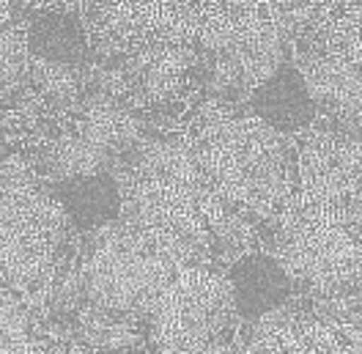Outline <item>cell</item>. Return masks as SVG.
I'll use <instances>...</instances> for the list:
<instances>
[{
  "label": "cell",
  "mask_w": 362,
  "mask_h": 354,
  "mask_svg": "<svg viewBox=\"0 0 362 354\" xmlns=\"http://www.w3.org/2000/svg\"><path fill=\"white\" fill-rule=\"evenodd\" d=\"M294 17L261 0L242 20L201 45L209 91L223 99H247L250 91L291 61Z\"/></svg>",
  "instance_id": "obj_7"
},
{
  "label": "cell",
  "mask_w": 362,
  "mask_h": 354,
  "mask_svg": "<svg viewBox=\"0 0 362 354\" xmlns=\"http://www.w3.org/2000/svg\"><path fill=\"white\" fill-rule=\"evenodd\" d=\"M140 121L129 105L110 93H96L80 105L71 127L52 143L47 168L52 181L127 168L137 152Z\"/></svg>",
  "instance_id": "obj_10"
},
{
  "label": "cell",
  "mask_w": 362,
  "mask_h": 354,
  "mask_svg": "<svg viewBox=\"0 0 362 354\" xmlns=\"http://www.w3.org/2000/svg\"><path fill=\"white\" fill-rule=\"evenodd\" d=\"M201 67L198 42H146L124 50V96L132 108H157L176 99Z\"/></svg>",
  "instance_id": "obj_11"
},
{
  "label": "cell",
  "mask_w": 362,
  "mask_h": 354,
  "mask_svg": "<svg viewBox=\"0 0 362 354\" xmlns=\"http://www.w3.org/2000/svg\"><path fill=\"white\" fill-rule=\"evenodd\" d=\"M296 291L327 316L362 308V195L335 193L308 173L277 220L272 253Z\"/></svg>",
  "instance_id": "obj_1"
},
{
  "label": "cell",
  "mask_w": 362,
  "mask_h": 354,
  "mask_svg": "<svg viewBox=\"0 0 362 354\" xmlns=\"http://www.w3.org/2000/svg\"><path fill=\"white\" fill-rule=\"evenodd\" d=\"M151 316V346L162 352H220L239 324L228 278L195 264L181 266Z\"/></svg>",
  "instance_id": "obj_8"
},
{
  "label": "cell",
  "mask_w": 362,
  "mask_h": 354,
  "mask_svg": "<svg viewBox=\"0 0 362 354\" xmlns=\"http://www.w3.org/2000/svg\"><path fill=\"white\" fill-rule=\"evenodd\" d=\"M228 283L236 299L239 319L255 321L264 313L291 302L296 286L286 266L272 253H247L228 269Z\"/></svg>",
  "instance_id": "obj_14"
},
{
  "label": "cell",
  "mask_w": 362,
  "mask_h": 354,
  "mask_svg": "<svg viewBox=\"0 0 362 354\" xmlns=\"http://www.w3.org/2000/svg\"><path fill=\"white\" fill-rule=\"evenodd\" d=\"M261 0H90L107 42L129 50L146 42H198L242 20Z\"/></svg>",
  "instance_id": "obj_9"
},
{
  "label": "cell",
  "mask_w": 362,
  "mask_h": 354,
  "mask_svg": "<svg viewBox=\"0 0 362 354\" xmlns=\"http://www.w3.org/2000/svg\"><path fill=\"white\" fill-rule=\"evenodd\" d=\"M52 193L61 200L69 222L86 234L118 220L124 209V193L113 173L61 178V181H52Z\"/></svg>",
  "instance_id": "obj_15"
},
{
  "label": "cell",
  "mask_w": 362,
  "mask_h": 354,
  "mask_svg": "<svg viewBox=\"0 0 362 354\" xmlns=\"http://www.w3.org/2000/svg\"><path fill=\"white\" fill-rule=\"evenodd\" d=\"M245 102L250 110L258 118H264L277 132L294 135V137L308 132L318 121L316 102L305 86V77L294 67V61L283 64L269 80H264L258 88L250 91Z\"/></svg>",
  "instance_id": "obj_13"
},
{
  "label": "cell",
  "mask_w": 362,
  "mask_h": 354,
  "mask_svg": "<svg viewBox=\"0 0 362 354\" xmlns=\"http://www.w3.org/2000/svg\"><path fill=\"white\" fill-rule=\"evenodd\" d=\"M36 3H45V0H36ZM49 3H52V0H49Z\"/></svg>",
  "instance_id": "obj_19"
},
{
  "label": "cell",
  "mask_w": 362,
  "mask_h": 354,
  "mask_svg": "<svg viewBox=\"0 0 362 354\" xmlns=\"http://www.w3.org/2000/svg\"><path fill=\"white\" fill-rule=\"evenodd\" d=\"M25 47L52 67H77L86 58V30L71 14L47 11L30 23Z\"/></svg>",
  "instance_id": "obj_16"
},
{
  "label": "cell",
  "mask_w": 362,
  "mask_h": 354,
  "mask_svg": "<svg viewBox=\"0 0 362 354\" xmlns=\"http://www.w3.org/2000/svg\"><path fill=\"white\" fill-rule=\"evenodd\" d=\"M20 77H23V47L8 17L0 8V102L11 96Z\"/></svg>",
  "instance_id": "obj_18"
},
{
  "label": "cell",
  "mask_w": 362,
  "mask_h": 354,
  "mask_svg": "<svg viewBox=\"0 0 362 354\" xmlns=\"http://www.w3.org/2000/svg\"><path fill=\"white\" fill-rule=\"evenodd\" d=\"M121 193L127 220L187 258H192L195 244L226 222L223 195L206 176L189 140L165 137L137 146Z\"/></svg>",
  "instance_id": "obj_3"
},
{
  "label": "cell",
  "mask_w": 362,
  "mask_h": 354,
  "mask_svg": "<svg viewBox=\"0 0 362 354\" xmlns=\"http://www.w3.org/2000/svg\"><path fill=\"white\" fill-rule=\"evenodd\" d=\"M291 61L316 102L318 121L362 137V3L308 0L294 17Z\"/></svg>",
  "instance_id": "obj_4"
},
{
  "label": "cell",
  "mask_w": 362,
  "mask_h": 354,
  "mask_svg": "<svg viewBox=\"0 0 362 354\" xmlns=\"http://www.w3.org/2000/svg\"><path fill=\"white\" fill-rule=\"evenodd\" d=\"M223 200L258 220H280L299 190V146L252 110L211 108L192 140Z\"/></svg>",
  "instance_id": "obj_2"
},
{
  "label": "cell",
  "mask_w": 362,
  "mask_h": 354,
  "mask_svg": "<svg viewBox=\"0 0 362 354\" xmlns=\"http://www.w3.org/2000/svg\"><path fill=\"white\" fill-rule=\"evenodd\" d=\"M90 234L93 239L77 269V288L88 305L115 319L151 316L189 261L129 220H113Z\"/></svg>",
  "instance_id": "obj_5"
},
{
  "label": "cell",
  "mask_w": 362,
  "mask_h": 354,
  "mask_svg": "<svg viewBox=\"0 0 362 354\" xmlns=\"http://www.w3.org/2000/svg\"><path fill=\"white\" fill-rule=\"evenodd\" d=\"M250 352H351L362 349V341L343 330L335 316L321 310L296 308L291 302L264 313L252 321L245 338Z\"/></svg>",
  "instance_id": "obj_12"
},
{
  "label": "cell",
  "mask_w": 362,
  "mask_h": 354,
  "mask_svg": "<svg viewBox=\"0 0 362 354\" xmlns=\"http://www.w3.org/2000/svg\"><path fill=\"white\" fill-rule=\"evenodd\" d=\"M66 212L23 162L0 171V266L17 288H36L52 275Z\"/></svg>",
  "instance_id": "obj_6"
},
{
  "label": "cell",
  "mask_w": 362,
  "mask_h": 354,
  "mask_svg": "<svg viewBox=\"0 0 362 354\" xmlns=\"http://www.w3.org/2000/svg\"><path fill=\"white\" fill-rule=\"evenodd\" d=\"M36 343L30 341L28 319L11 291L0 283V352H25L33 349Z\"/></svg>",
  "instance_id": "obj_17"
}]
</instances>
